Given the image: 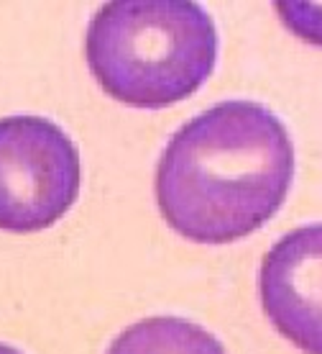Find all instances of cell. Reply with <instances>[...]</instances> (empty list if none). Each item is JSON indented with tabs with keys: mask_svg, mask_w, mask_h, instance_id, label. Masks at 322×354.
<instances>
[{
	"mask_svg": "<svg viewBox=\"0 0 322 354\" xmlns=\"http://www.w3.org/2000/svg\"><path fill=\"white\" fill-rule=\"evenodd\" d=\"M294 165V144L271 108L223 100L187 121L161 151L159 213L194 244H233L276 216Z\"/></svg>",
	"mask_w": 322,
	"mask_h": 354,
	"instance_id": "obj_1",
	"label": "cell"
},
{
	"mask_svg": "<svg viewBox=\"0 0 322 354\" xmlns=\"http://www.w3.org/2000/svg\"><path fill=\"white\" fill-rule=\"evenodd\" d=\"M218 52L215 21L192 0L105 3L85 39L97 85L123 106L143 111L194 95L212 77Z\"/></svg>",
	"mask_w": 322,
	"mask_h": 354,
	"instance_id": "obj_2",
	"label": "cell"
},
{
	"mask_svg": "<svg viewBox=\"0 0 322 354\" xmlns=\"http://www.w3.org/2000/svg\"><path fill=\"white\" fill-rule=\"evenodd\" d=\"M82 162L70 133L44 115L0 118V231L52 229L77 203Z\"/></svg>",
	"mask_w": 322,
	"mask_h": 354,
	"instance_id": "obj_3",
	"label": "cell"
},
{
	"mask_svg": "<svg viewBox=\"0 0 322 354\" xmlns=\"http://www.w3.org/2000/svg\"><path fill=\"white\" fill-rule=\"evenodd\" d=\"M322 226L284 234L266 252L259 274L261 306L284 339L307 354H322L320 319Z\"/></svg>",
	"mask_w": 322,
	"mask_h": 354,
	"instance_id": "obj_4",
	"label": "cell"
},
{
	"mask_svg": "<svg viewBox=\"0 0 322 354\" xmlns=\"http://www.w3.org/2000/svg\"><path fill=\"white\" fill-rule=\"evenodd\" d=\"M105 354H228L215 334L179 316H151L113 339Z\"/></svg>",
	"mask_w": 322,
	"mask_h": 354,
	"instance_id": "obj_5",
	"label": "cell"
},
{
	"mask_svg": "<svg viewBox=\"0 0 322 354\" xmlns=\"http://www.w3.org/2000/svg\"><path fill=\"white\" fill-rule=\"evenodd\" d=\"M0 354H23V352H21V349H16V346L3 344V342H0Z\"/></svg>",
	"mask_w": 322,
	"mask_h": 354,
	"instance_id": "obj_6",
	"label": "cell"
}]
</instances>
